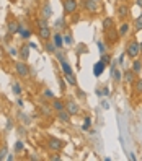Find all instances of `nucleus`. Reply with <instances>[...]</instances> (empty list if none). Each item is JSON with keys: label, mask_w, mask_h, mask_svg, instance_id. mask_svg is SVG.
I'll use <instances>...</instances> for the list:
<instances>
[{"label": "nucleus", "mask_w": 142, "mask_h": 161, "mask_svg": "<svg viewBox=\"0 0 142 161\" xmlns=\"http://www.w3.org/2000/svg\"><path fill=\"white\" fill-rule=\"evenodd\" d=\"M106 33V38H108V41L110 42H116L119 38H118V36H119V31H116V29L115 28H111V29H108V31H105Z\"/></svg>", "instance_id": "nucleus-12"}, {"label": "nucleus", "mask_w": 142, "mask_h": 161, "mask_svg": "<svg viewBox=\"0 0 142 161\" xmlns=\"http://www.w3.org/2000/svg\"><path fill=\"white\" fill-rule=\"evenodd\" d=\"M113 23H115V21H113V18H105L103 20V31H108V29H111L113 28Z\"/></svg>", "instance_id": "nucleus-23"}, {"label": "nucleus", "mask_w": 142, "mask_h": 161, "mask_svg": "<svg viewBox=\"0 0 142 161\" xmlns=\"http://www.w3.org/2000/svg\"><path fill=\"white\" fill-rule=\"evenodd\" d=\"M139 46H140V52H142V44H139Z\"/></svg>", "instance_id": "nucleus-56"}, {"label": "nucleus", "mask_w": 142, "mask_h": 161, "mask_svg": "<svg viewBox=\"0 0 142 161\" xmlns=\"http://www.w3.org/2000/svg\"><path fill=\"white\" fill-rule=\"evenodd\" d=\"M101 107L105 109V111H108V109H110V104H108V101H101Z\"/></svg>", "instance_id": "nucleus-42"}, {"label": "nucleus", "mask_w": 142, "mask_h": 161, "mask_svg": "<svg viewBox=\"0 0 142 161\" xmlns=\"http://www.w3.org/2000/svg\"><path fill=\"white\" fill-rule=\"evenodd\" d=\"M44 50L47 54H56L57 52V47H56V44L51 42V41H44Z\"/></svg>", "instance_id": "nucleus-16"}, {"label": "nucleus", "mask_w": 142, "mask_h": 161, "mask_svg": "<svg viewBox=\"0 0 142 161\" xmlns=\"http://www.w3.org/2000/svg\"><path fill=\"white\" fill-rule=\"evenodd\" d=\"M52 107H54V111H62V109H66V104H64L61 99L54 98L52 99Z\"/></svg>", "instance_id": "nucleus-18"}, {"label": "nucleus", "mask_w": 142, "mask_h": 161, "mask_svg": "<svg viewBox=\"0 0 142 161\" xmlns=\"http://www.w3.org/2000/svg\"><path fill=\"white\" fill-rule=\"evenodd\" d=\"M66 109L69 111L70 116H77V114H79V111H80V107H79V104H77L75 101H67L66 102Z\"/></svg>", "instance_id": "nucleus-6"}, {"label": "nucleus", "mask_w": 142, "mask_h": 161, "mask_svg": "<svg viewBox=\"0 0 142 161\" xmlns=\"http://www.w3.org/2000/svg\"><path fill=\"white\" fill-rule=\"evenodd\" d=\"M62 7L66 15H74L77 10V0H62Z\"/></svg>", "instance_id": "nucleus-4"}, {"label": "nucleus", "mask_w": 142, "mask_h": 161, "mask_svg": "<svg viewBox=\"0 0 142 161\" xmlns=\"http://www.w3.org/2000/svg\"><path fill=\"white\" fill-rule=\"evenodd\" d=\"M96 46H98V52H100V54H106V44H105V42L98 41Z\"/></svg>", "instance_id": "nucleus-36"}, {"label": "nucleus", "mask_w": 142, "mask_h": 161, "mask_svg": "<svg viewBox=\"0 0 142 161\" xmlns=\"http://www.w3.org/2000/svg\"><path fill=\"white\" fill-rule=\"evenodd\" d=\"M136 3H137V5L140 7V8H142V0H136Z\"/></svg>", "instance_id": "nucleus-55"}, {"label": "nucleus", "mask_w": 142, "mask_h": 161, "mask_svg": "<svg viewBox=\"0 0 142 161\" xmlns=\"http://www.w3.org/2000/svg\"><path fill=\"white\" fill-rule=\"evenodd\" d=\"M108 94H110V90L108 88H103V96H108Z\"/></svg>", "instance_id": "nucleus-49"}, {"label": "nucleus", "mask_w": 142, "mask_h": 161, "mask_svg": "<svg viewBox=\"0 0 142 161\" xmlns=\"http://www.w3.org/2000/svg\"><path fill=\"white\" fill-rule=\"evenodd\" d=\"M12 90H13V94H17V96H20L21 91H23V90H21V86H20V83H13Z\"/></svg>", "instance_id": "nucleus-30"}, {"label": "nucleus", "mask_w": 142, "mask_h": 161, "mask_svg": "<svg viewBox=\"0 0 142 161\" xmlns=\"http://www.w3.org/2000/svg\"><path fill=\"white\" fill-rule=\"evenodd\" d=\"M51 161H61V156H59V155H52V156H51Z\"/></svg>", "instance_id": "nucleus-47"}, {"label": "nucleus", "mask_w": 142, "mask_h": 161, "mask_svg": "<svg viewBox=\"0 0 142 161\" xmlns=\"http://www.w3.org/2000/svg\"><path fill=\"white\" fill-rule=\"evenodd\" d=\"M64 44H67V46H72V44H74V39H72V34H70V33L64 34Z\"/></svg>", "instance_id": "nucleus-29"}, {"label": "nucleus", "mask_w": 142, "mask_h": 161, "mask_svg": "<svg viewBox=\"0 0 142 161\" xmlns=\"http://www.w3.org/2000/svg\"><path fill=\"white\" fill-rule=\"evenodd\" d=\"M17 104H18L20 107H23V106H25V102H23V99H20V98H18V101H17Z\"/></svg>", "instance_id": "nucleus-48"}, {"label": "nucleus", "mask_w": 142, "mask_h": 161, "mask_svg": "<svg viewBox=\"0 0 142 161\" xmlns=\"http://www.w3.org/2000/svg\"><path fill=\"white\" fill-rule=\"evenodd\" d=\"M36 23H38V26H39V28H47V18L41 17V18H38V20H36Z\"/></svg>", "instance_id": "nucleus-31"}, {"label": "nucleus", "mask_w": 142, "mask_h": 161, "mask_svg": "<svg viewBox=\"0 0 142 161\" xmlns=\"http://www.w3.org/2000/svg\"><path fill=\"white\" fill-rule=\"evenodd\" d=\"M8 55L17 57V55H18V49H17V47H13V46H10V47H8Z\"/></svg>", "instance_id": "nucleus-38"}, {"label": "nucleus", "mask_w": 142, "mask_h": 161, "mask_svg": "<svg viewBox=\"0 0 142 161\" xmlns=\"http://www.w3.org/2000/svg\"><path fill=\"white\" fill-rule=\"evenodd\" d=\"M21 151H25V142L17 140L15 142V153H21Z\"/></svg>", "instance_id": "nucleus-25"}, {"label": "nucleus", "mask_w": 142, "mask_h": 161, "mask_svg": "<svg viewBox=\"0 0 142 161\" xmlns=\"http://www.w3.org/2000/svg\"><path fill=\"white\" fill-rule=\"evenodd\" d=\"M44 2H47V0H44Z\"/></svg>", "instance_id": "nucleus-57"}, {"label": "nucleus", "mask_w": 142, "mask_h": 161, "mask_svg": "<svg viewBox=\"0 0 142 161\" xmlns=\"http://www.w3.org/2000/svg\"><path fill=\"white\" fill-rule=\"evenodd\" d=\"M18 134L23 137V135H26V130H25V127H20V130H18Z\"/></svg>", "instance_id": "nucleus-46"}, {"label": "nucleus", "mask_w": 142, "mask_h": 161, "mask_svg": "<svg viewBox=\"0 0 142 161\" xmlns=\"http://www.w3.org/2000/svg\"><path fill=\"white\" fill-rule=\"evenodd\" d=\"M18 33H20V36H21V39H30V38H31V31H30V29H25L21 25H20Z\"/></svg>", "instance_id": "nucleus-21"}, {"label": "nucleus", "mask_w": 142, "mask_h": 161, "mask_svg": "<svg viewBox=\"0 0 142 161\" xmlns=\"http://www.w3.org/2000/svg\"><path fill=\"white\" fill-rule=\"evenodd\" d=\"M136 75H137V73L131 69V70H126L123 77L126 78V82H127V83H131V85H132L134 82H136Z\"/></svg>", "instance_id": "nucleus-15"}, {"label": "nucleus", "mask_w": 142, "mask_h": 161, "mask_svg": "<svg viewBox=\"0 0 142 161\" xmlns=\"http://www.w3.org/2000/svg\"><path fill=\"white\" fill-rule=\"evenodd\" d=\"M134 28H136V31H140L142 29V13L137 17V20L134 21Z\"/></svg>", "instance_id": "nucleus-27"}, {"label": "nucleus", "mask_w": 142, "mask_h": 161, "mask_svg": "<svg viewBox=\"0 0 142 161\" xmlns=\"http://www.w3.org/2000/svg\"><path fill=\"white\" fill-rule=\"evenodd\" d=\"M66 80H67V83L69 85H72V86H77V80H75V77L70 73V75H66Z\"/></svg>", "instance_id": "nucleus-35"}, {"label": "nucleus", "mask_w": 142, "mask_h": 161, "mask_svg": "<svg viewBox=\"0 0 142 161\" xmlns=\"http://www.w3.org/2000/svg\"><path fill=\"white\" fill-rule=\"evenodd\" d=\"M124 59H126V54L119 55V60H118V62H119V65H126V64H124Z\"/></svg>", "instance_id": "nucleus-43"}, {"label": "nucleus", "mask_w": 142, "mask_h": 161, "mask_svg": "<svg viewBox=\"0 0 142 161\" xmlns=\"http://www.w3.org/2000/svg\"><path fill=\"white\" fill-rule=\"evenodd\" d=\"M118 15H119V18H126L127 15H129V7H127V5H121L118 8Z\"/></svg>", "instance_id": "nucleus-20"}, {"label": "nucleus", "mask_w": 142, "mask_h": 161, "mask_svg": "<svg viewBox=\"0 0 142 161\" xmlns=\"http://www.w3.org/2000/svg\"><path fill=\"white\" fill-rule=\"evenodd\" d=\"M7 159H8V161H13V159H15V156H13L12 153H10V155H7Z\"/></svg>", "instance_id": "nucleus-51"}, {"label": "nucleus", "mask_w": 142, "mask_h": 161, "mask_svg": "<svg viewBox=\"0 0 142 161\" xmlns=\"http://www.w3.org/2000/svg\"><path fill=\"white\" fill-rule=\"evenodd\" d=\"M91 129V117H85L83 119V125H82V130H85V132H88Z\"/></svg>", "instance_id": "nucleus-24"}, {"label": "nucleus", "mask_w": 142, "mask_h": 161, "mask_svg": "<svg viewBox=\"0 0 142 161\" xmlns=\"http://www.w3.org/2000/svg\"><path fill=\"white\" fill-rule=\"evenodd\" d=\"M15 72H17V75H18L20 78H26L28 75H30V67H28L26 60H18V62H15Z\"/></svg>", "instance_id": "nucleus-1"}, {"label": "nucleus", "mask_w": 142, "mask_h": 161, "mask_svg": "<svg viewBox=\"0 0 142 161\" xmlns=\"http://www.w3.org/2000/svg\"><path fill=\"white\" fill-rule=\"evenodd\" d=\"M18 117H20V121L23 122V124H26V125H28V124L31 122V119H30V117H28L25 112H20V114H18Z\"/></svg>", "instance_id": "nucleus-32"}, {"label": "nucleus", "mask_w": 142, "mask_h": 161, "mask_svg": "<svg viewBox=\"0 0 142 161\" xmlns=\"http://www.w3.org/2000/svg\"><path fill=\"white\" fill-rule=\"evenodd\" d=\"M52 7H51V3H49V2H44V5H42L41 7V17H44V18H51L52 17Z\"/></svg>", "instance_id": "nucleus-8"}, {"label": "nucleus", "mask_w": 142, "mask_h": 161, "mask_svg": "<svg viewBox=\"0 0 142 161\" xmlns=\"http://www.w3.org/2000/svg\"><path fill=\"white\" fill-rule=\"evenodd\" d=\"M132 85H134V91L137 94H142V78H136V82Z\"/></svg>", "instance_id": "nucleus-22"}, {"label": "nucleus", "mask_w": 142, "mask_h": 161, "mask_svg": "<svg viewBox=\"0 0 142 161\" xmlns=\"http://www.w3.org/2000/svg\"><path fill=\"white\" fill-rule=\"evenodd\" d=\"M72 21L75 23V21H79V15H74V18H72Z\"/></svg>", "instance_id": "nucleus-54"}, {"label": "nucleus", "mask_w": 142, "mask_h": 161, "mask_svg": "<svg viewBox=\"0 0 142 161\" xmlns=\"http://www.w3.org/2000/svg\"><path fill=\"white\" fill-rule=\"evenodd\" d=\"M100 60H101L103 64L108 65V64H111V57H110L108 54H101V59H100Z\"/></svg>", "instance_id": "nucleus-37"}, {"label": "nucleus", "mask_w": 142, "mask_h": 161, "mask_svg": "<svg viewBox=\"0 0 142 161\" xmlns=\"http://www.w3.org/2000/svg\"><path fill=\"white\" fill-rule=\"evenodd\" d=\"M66 20H64V18H61V20H57V21H56V23H54V28L56 29H61V28H66Z\"/></svg>", "instance_id": "nucleus-33"}, {"label": "nucleus", "mask_w": 142, "mask_h": 161, "mask_svg": "<svg viewBox=\"0 0 142 161\" xmlns=\"http://www.w3.org/2000/svg\"><path fill=\"white\" fill-rule=\"evenodd\" d=\"M95 93H96V96H100V98H101V96H103V91H101V90H96V91H95Z\"/></svg>", "instance_id": "nucleus-53"}, {"label": "nucleus", "mask_w": 142, "mask_h": 161, "mask_svg": "<svg viewBox=\"0 0 142 161\" xmlns=\"http://www.w3.org/2000/svg\"><path fill=\"white\" fill-rule=\"evenodd\" d=\"M83 7L87 12L95 13L98 10V0H83Z\"/></svg>", "instance_id": "nucleus-7"}, {"label": "nucleus", "mask_w": 142, "mask_h": 161, "mask_svg": "<svg viewBox=\"0 0 142 161\" xmlns=\"http://www.w3.org/2000/svg\"><path fill=\"white\" fill-rule=\"evenodd\" d=\"M132 70L136 72V73H140V70H142V62H140V60H134V64H132Z\"/></svg>", "instance_id": "nucleus-28"}, {"label": "nucleus", "mask_w": 142, "mask_h": 161, "mask_svg": "<svg viewBox=\"0 0 142 161\" xmlns=\"http://www.w3.org/2000/svg\"><path fill=\"white\" fill-rule=\"evenodd\" d=\"M41 112L44 114V116H49V114H51V111H49L47 107H41Z\"/></svg>", "instance_id": "nucleus-45"}, {"label": "nucleus", "mask_w": 142, "mask_h": 161, "mask_svg": "<svg viewBox=\"0 0 142 161\" xmlns=\"http://www.w3.org/2000/svg\"><path fill=\"white\" fill-rule=\"evenodd\" d=\"M56 55H57V60L61 62V69H62V72L66 73V75H70V73H72V67H70V64L66 60V57H64L61 52H56Z\"/></svg>", "instance_id": "nucleus-5"}, {"label": "nucleus", "mask_w": 142, "mask_h": 161, "mask_svg": "<svg viewBox=\"0 0 142 161\" xmlns=\"http://www.w3.org/2000/svg\"><path fill=\"white\" fill-rule=\"evenodd\" d=\"M129 159L131 161H136V155H134V153H129Z\"/></svg>", "instance_id": "nucleus-50"}, {"label": "nucleus", "mask_w": 142, "mask_h": 161, "mask_svg": "<svg viewBox=\"0 0 142 161\" xmlns=\"http://www.w3.org/2000/svg\"><path fill=\"white\" fill-rule=\"evenodd\" d=\"M105 69H106V64H103L101 60H98V62L93 65V75H95V77H100L101 73L105 72Z\"/></svg>", "instance_id": "nucleus-11"}, {"label": "nucleus", "mask_w": 142, "mask_h": 161, "mask_svg": "<svg viewBox=\"0 0 142 161\" xmlns=\"http://www.w3.org/2000/svg\"><path fill=\"white\" fill-rule=\"evenodd\" d=\"M52 42L56 44V47H57V49H62L64 47V36L61 33H56L52 36Z\"/></svg>", "instance_id": "nucleus-14"}, {"label": "nucleus", "mask_w": 142, "mask_h": 161, "mask_svg": "<svg viewBox=\"0 0 142 161\" xmlns=\"http://www.w3.org/2000/svg\"><path fill=\"white\" fill-rule=\"evenodd\" d=\"M127 31H129V23H124L121 25V28H119V36H126L127 34Z\"/></svg>", "instance_id": "nucleus-26"}, {"label": "nucleus", "mask_w": 142, "mask_h": 161, "mask_svg": "<svg viewBox=\"0 0 142 161\" xmlns=\"http://www.w3.org/2000/svg\"><path fill=\"white\" fill-rule=\"evenodd\" d=\"M59 85H61V88H62V91H66V90H67V83L64 82V80H59Z\"/></svg>", "instance_id": "nucleus-41"}, {"label": "nucleus", "mask_w": 142, "mask_h": 161, "mask_svg": "<svg viewBox=\"0 0 142 161\" xmlns=\"http://www.w3.org/2000/svg\"><path fill=\"white\" fill-rule=\"evenodd\" d=\"M70 117H72V116L69 114V111H67V109H62V111H57V119H59L61 122H66V124H69V122H70Z\"/></svg>", "instance_id": "nucleus-13"}, {"label": "nucleus", "mask_w": 142, "mask_h": 161, "mask_svg": "<svg viewBox=\"0 0 142 161\" xmlns=\"http://www.w3.org/2000/svg\"><path fill=\"white\" fill-rule=\"evenodd\" d=\"M111 78L115 80L116 83H118V82H121V78H123V73H121V72H119V70L115 67V69H111Z\"/></svg>", "instance_id": "nucleus-19"}, {"label": "nucleus", "mask_w": 142, "mask_h": 161, "mask_svg": "<svg viewBox=\"0 0 142 161\" xmlns=\"http://www.w3.org/2000/svg\"><path fill=\"white\" fill-rule=\"evenodd\" d=\"M39 38L42 41H49V38H51V29L47 28H39Z\"/></svg>", "instance_id": "nucleus-17"}, {"label": "nucleus", "mask_w": 142, "mask_h": 161, "mask_svg": "<svg viewBox=\"0 0 142 161\" xmlns=\"http://www.w3.org/2000/svg\"><path fill=\"white\" fill-rule=\"evenodd\" d=\"M140 52V46H139V42L137 41H131V42H127V47H126V55H129V59H136Z\"/></svg>", "instance_id": "nucleus-2"}, {"label": "nucleus", "mask_w": 142, "mask_h": 161, "mask_svg": "<svg viewBox=\"0 0 142 161\" xmlns=\"http://www.w3.org/2000/svg\"><path fill=\"white\" fill-rule=\"evenodd\" d=\"M30 46H26V44H23L20 49H18V55H20V59L21 60H28L30 59Z\"/></svg>", "instance_id": "nucleus-9"}, {"label": "nucleus", "mask_w": 142, "mask_h": 161, "mask_svg": "<svg viewBox=\"0 0 142 161\" xmlns=\"http://www.w3.org/2000/svg\"><path fill=\"white\" fill-rule=\"evenodd\" d=\"M77 94H79V98H82V99H83L85 96H87V94H85L82 90H79V88H77Z\"/></svg>", "instance_id": "nucleus-44"}, {"label": "nucleus", "mask_w": 142, "mask_h": 161, "mask_svg": "<svg viewBox=\"0 0 142 161\" xmlns=\"http://www.w3.org/2000/svg\"><path fill=\"white\" fill-rule=\"evenodd\" d=\"M7 155H8V148L3 145L2 148H0V161H2V159H7Z\"/></svg>", "instance_id": "nucleus-34"}, {"label": "nucleus", "mask_w": 142, "mask_h": 161, "mask_svg": "<svg viewBox=\"0 0 142 161\" xmlns=\"http://www.w3.org/2000/svg\"><path fill=\"white\" fill-rule=\"evenodd\" d=\"M7 29H8L10 34H17L18 29H20V23H18V21H15V20H10L8 23H7Z\"/></svg>", "instance_id": "nucleus-10"}, {"label": "nucleus", "mask_w": 142, "mask_h": 161, "mask_svg": "<svg viewBox=\"0 0 142 161\" xmlns=\"http://www.w3.org/2000/svg\"><path fill=\"white\" fill-rule=\"evenodd\" d=\"M44 96H46L47 99H54V98H56V96H54V93H52L51 90H47V88L44 90Z\"/></svg>", "instance_id": "nucleus-39"}, {"label": "nucleus", "mask_w": 142, "mask_h": 161, "mask_svg": "<svg viewBox=\"0 0 142 161\" xmlns=\"http://www.w3.org/2000/svg\"><path fill=\"white\" fill-rule=\"evenodd\" d=\"M30 47H31V49H36L38 44H36V42H30Z\"/></svg>", "instance_id": "nucleus-52"}, {"label": "nucleus", "mask_w": 142, "mask_h": 161, "mask_svg": "<svg viewBox=\"0 0 142 161\" xmlns=\"http://www.w3.org/2000/svg\"><path fill=\"white\" fill-rule=\"evenodd\" d=\"M64 145H66V142H62L61 138H56V137H51L47 140V148L51 151H61L64 148Z\"/></svg>", "instance_id": "nucleus-3"}, {"label": "nucleus", "mask_w": 142, "mask_h": 161, "mask_svg": "<svg viewBox=\"0 0 142 161\" xmlns=\"http://www.w3.org/2000/svg\"><path fill=\"white\" fill-rule=\"evenodd\" d=\"M5 129H7V130H12V129H13V121H12V119H7V122H5Z\"/></svg>", "instance_id": "nucleus-40"}]
</instances>
